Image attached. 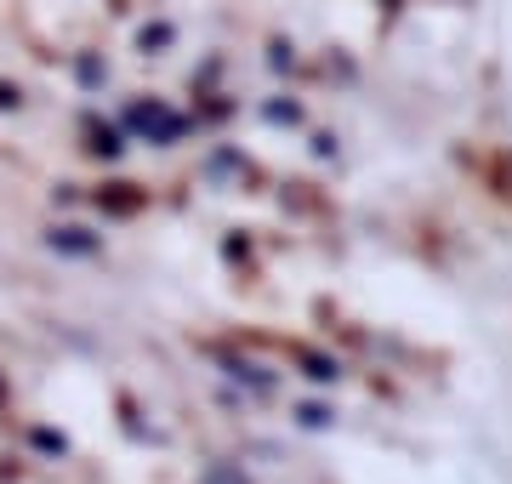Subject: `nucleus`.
Segmentation results:
<instances>
[{
	"mask_svg": "<svg viewBox=\"0 0 512 484\" xmlns=\"http://www.w3.org/2000/svg\"><path fill=\"white\" fill-rule=\"evenodd\" d=\"M308 376H313V382H330V376H336V365H330V359H308Z\"/></svg>",
	"mask_w": 512,
	"mask_h": 484,
	"instance_id": "nucleus-1",
	"label": "nucleus"
}]
</instances>
